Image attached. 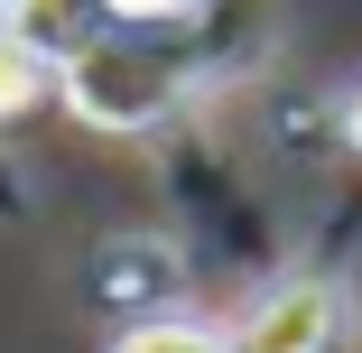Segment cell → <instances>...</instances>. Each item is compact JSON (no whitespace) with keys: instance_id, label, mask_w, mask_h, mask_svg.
<instances>
[{"instance_id":"8","label":"cell","mask_w":362,"mask_h":353,"mask_svg":"<svg viewBox=\"0 0 362 353\" xmlns=\"http://www.w3.org/2000/svg\"><path fill=\"white\" fill-rule=\"evenodd\" d=\"M316 112H325V149H334L344 168H362V75L325 84V93H316Z\"/></svg>"},{"instance_id":"7","label":"cell","mask_w":362,"mask_h":353,"mask_svg":"<svg viewBox=\"0 0 362 353\" xmlns=\"http://www.w3.org/2000/svg\"><path fill=\"white\" fill-rule=\"evenodd\" d=\"M37 112H56V65L0 28V139H10L19 121H37Z\"/></svg>"},{"instance_id":"5","label":"cell","mask_w":362,"mask_h":353,"mask_svg":"<svg viewBox=\"0 0 362 353\" xmlns=\"http://www.w3.org/2000/svg\"><path fill=\"white\" fill-rule=\"evenodd\" d=\"M112 19H121V0H0V28H10L19 47H37L47 65L84 56Z\"/></svg>"},{"instance_id":"9","label":"cell","mask_w":362,"mask_h":353,"mask_svg":"<svg viewBox=\"0 0 362 353\" xmlns=\"http://www.w3.org/2000/svg\"><path fill=\"white\" fill-rule=\"evenodd\" d=\"M139 10H168V0H121V19H139Z\"/></svg>"},{"instance_id":"6","label":"cell","mask_w":362,"mask_h":353,"mask_svg":"<svg viewBox=\"0 0 362 353\" xmlns=\"http://www.w3.org/2000/svg\"><path fill=\"white\" fill-rule=\"evenodd\" d=\"M103 353H233V325L204 307H158V316H130Z\"/></svg>"},{"instance_id":"2","label":"cell","mask_w":362,"mask_h":353,"mask_svg":"<svg viewBox=\"0 0 362 353\" xmlns=\"http://www.w3.org/2000/svg\"><path fill=\"white\" fill-rule=\"evenodd\" d=\"M149 158H158V214L168 233L186 242L195 270H233V279H260L288 270L298 251L279 242V214H269V195L251 186V168L233 158V130L223 112H186L149 139Z\"/></svg>"},{"instance_id":"4","label":"cell","mask_w":362,"mask_h":353,"mask_svg":"<svg viewBox=\"0 0 362 353\" xmlns=\"http://www.w3.org/2000/svg\"><path fill=\"white\" fill-rule=\"evenodd\" d=\"M186 289H195V260H186V242L177 233H112L93 260H84V298L93 307H112L121 325L130 316H158V307H186Z\"/></svg>"},{"instance_id":"3","label":"cell","mask_w":362,"mask_h":353,"mask_svg":"<svg viewBox=\"0 0 362 353\" xmlns=\"http://www.w3.org/2000/svg\"><path fill=\"white\" fill-rule=\"evenodd\" d=\"M223 325H233V353H353L362 344V298H353V270L298 251Z\"/></svg>"},{"instance_id":"1","label":"cell","mask_w":362,"mask_h":353,"mask_svg":"<svg viewBox=\"0 0 362 353\" xmlns=\"http://www.w3.org/2000/svg\"><path fill=\"white\" fill-rule=\"evenodd\" d=\"M56 112H75L103 139H158L186 112H223V84H214V65L186 28V0L112 19L84 56H65L56 65Z\"/></svg>"}]
</instances>
